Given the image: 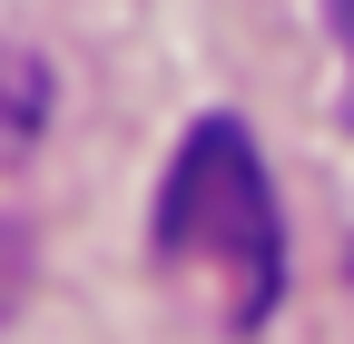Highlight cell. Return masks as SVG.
<instances>
[{"mask_svg":"<svg viewBox=\"0 0 354 344\" xmlns=\"http://www.w3.org/2000/svg\"><path fill=\"white\" fill-rule=\"evenodd\" d=\"M325 20H335V39H344V59H354V0H325Z\"/></svg>","mask_w":354,"mask_h":344,"instance_id":"cell-2","label":"cell"},{"mask_svg":"<svg viewBox=\"0 0 354 344\" xmlns=\"http://www.w3.org/2000/svg\"><path fill=\"white\" fill-rule=\"evenodd\" d=\"M158 256L167 266H197L227 295V325H266L286 295V217L276 187H266V157L236 118H197L187 148L167 157L158 187Z\"/></svg>","mask_w":354,"mask_h":344,"instance_id":"cell-1","label":"cell"}]
</instances>
